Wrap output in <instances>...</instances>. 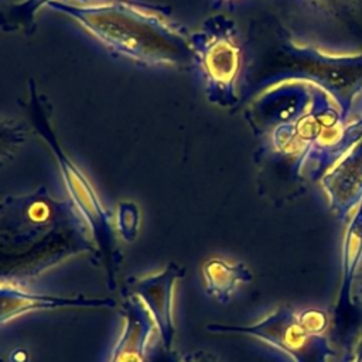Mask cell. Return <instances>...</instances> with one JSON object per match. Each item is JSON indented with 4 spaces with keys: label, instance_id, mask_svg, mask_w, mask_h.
Returning a JSON list of instances; mask_svg holds the SVG:
<instances>
[{
    "label": "cell",
    "instance_id": "1",
    "mask_svg": "<svg viewBox=\"0 0 362 362\" xmlns=\"http://www.w3.org/2000/svg\"><path fill=\"white\" fill-rule=\"evenodd\" d=\"M89 255L99 266L90 229L72 201L52 198L41 187L8 195L0 208V274L3 283L33 280L59 263Z\"/></svg>",
    "mask_w": 362,
    "mask_h": 362
},
{
    "label": "cell",
    "instance_id": "2",
    "mask_svg": "<svg viewBox=\"0 0 362 362\" xmlns=\"http://www.w3.org/2000/svg\"><path fill=\"white\" fill-rule=\"evenodd\" d=\"M51 8L76 20L113 52L147 65H189L195 49L191 37L160 8L129 0H54Z\"/></svg>",
    "mask_w": 362,
    "mask_h": 362
},
{
    "label": "cell",
    "instance_id": "3",
    "mask_svg": "<svg viewBox=\"0 0 362 362\" xmlns=\"http://www.w3.org/2000/svg\"><path fill=\"white\" fill-rule=\"evenodd\" d=\"M31 116L37 122V127L42 139H45L47 143L51 146L54 156L58 160V165L72 198V204L90 229L92 238L98 247L99 266H102L105 272L107 290L115 291L117 288V274L120 272L123 255L116 243V236L112 226V216L102 205L100 199L95 194L85 175L58 146L51 129L47 124L42 109L38 107V100L35 95H33L31 98Z\"/></svg>",
    "mask_w": 362,
    "mask_h": 362
},
{
    "label": "cell",
    "instance_id": "4",
    "mask_svg": "<svg viewBox=\"0 0 362 362\" xmlns=\"http://www.w3.org/2000/svg\"><path fill=\"white\" fill-rule=\"evenodd\" d=\"M211 334H240L255 337L287 354L294 362H325L329 349L322 337L310 335L298 321V315L280 305L266 318L250 325H229L212 322L206 325Z\"/></svg>",
    "mask_w": 362,
    "mask_h": 362
},
{
    "label": "cell",
    "instance_id": "5",
    "mask_svg": "<svg viewBox=\"0 0 362 362\" xmlns=\"http://www.w3.org/2000/svg\"><path fill=\"white\" fill-rule=\"evenodd\" d=\"M229 28L225 20L212 18L211 27L191 38L211 96L221 106H230L236 102L235 81L240 66V52Z\"/></svg>",
    "mask_w": 362,
    "mask_h": 362
},
{
    "label": "cell",
    "instance_id": "6",
    "mask_svg": "<svg viewBox=\"0 0 362 362\" xmlns=\"http://www.w3.org/2000/svg\"><path fill=\"white\" fill-rule=\"evenodd\" d=\"M184 276L185 267L175 262H170L157 274L126 277L122 287V296H134L143 303L156 324L164 351H173L175 337V324L173 318L174 287L177 280Z\"/></svg>",
    "mask_w": 362,
    "mask_h": 362
},
{
    "label": "cell",
    "instance_id": "7",
    "mask_svg": "<svg viewBox=\"0 0 362 362\" xmlns=\"http://www.w3.org/2000/svg\"><path fill=\"white\" fill-rule=\"evenodd\" d=\"M116 300L112 297L79 296H49L23 290L20 286L3 283L0 287V322H6L31 311L64 310V308H115Z\"/></svg>",
    "mask_w": 362,
    "mask_h": 362
},
{
    "label": "cell",
    "instance_id": "8",
    "mask_svg": "<svg viewBox=\"0 0 362 362\" xmlns=\"http://www.w3.org/2000/svg\"><path fill=\"white\" fill-rule=\"evenodd\" d=\"M120 313L124 324L109 362H146L147 344L156 328L151 315L134 296H123Z\"/></svg>",
    "mask_w": 362,
    "mask_h": 362
},
{
    "label": "cell",
    "instance_id": "9",
    "mask_svg": "<svg viewBox=\"0 0 362 362\" xmlns=\"http://www.w3.org/2000/svg\"><path fill=\"white\" fill-rule=\"evenodd\" d=\"M205 277V291L206 294L215 297L221 304H226L236 286L239 283H249L252 280L250 269L242 263H228L222 259H211L205 262L202 267Z\"/></svg>",
    "mask_w": 362,
    "mask_h": 362
},
{
    "label": "cell",
    "instance_id": "10",
    "mask_svg": "<svg viewBox=\"0 0 362 362\" xmlns=\"http://www.w3.org/2000/svg\"><path fill=\"white\" fill-rule=\"evenodd\" d=\"M362 260V208L349 225L342 250V290L341 300L346 298L356 269Z\"/></svg>",
    "mask_w": 362,
    "mask_h": 362
},
{
    "label": "cell",
    "instance_id": "11",
    "mask_svg": "<svg viewBox=\"0 0 362 362\" xmlns=\"http://www.w3.org/2000/svg\"><path fill=\"white\" fill-rule=\"evenodd\" d=\"M119 230L126 242H133L139 229V211L137 206L132 202H123L119 206L117 216Z\"/></svg>",
    "mask_w": 362,
    "mask_h": 362
},
{
    "label": "cell",
    "instance_id": "12",
    "mask_svg": "<svg viewBox=\"0 0 362 362\" xmlns=\"http://www.w3.org/2000/svg\"><path fill=\"white\" fill-rule=\"evenodd\" d=\"M298 321L310 335H317V337H321V334L325 331L328 324L327 314L317 308H308L303 311L298 315Z\"/></svg>",
    "mask_w": 362,
    "mask_h": 362
},
{
    "label": "cell",
    "instance_id": "13",
    "mask_svg": "<svg viewBox=\"0 0 362 362\" xmlns=\"http://www.w3.org/2000/svg\"><path fill=\"white\" fill-rule=\"evenodd\" d=\"M182 362H218L216 356L208 351H194L182 355Z\"/></svg>",
    "mask_w": 362,
    "mask_h": 362
},
{
    "label": "cell",
    "instance_id": "14",
    "mask_svg": "<svg viewBox=\"0 0 362 362\" xmlns=\"http://www.w3.org/2000/svg\"><path fill=\"white\" fill-rule=\"evenodd\" d=\"M314 1L315 4L321 6V7H328V8H332V7H338V6H342L346 3V0H311Z\"/></svg>",
    "mask_w": 362,
    "mask_h": 362
},
{
    "label": "cell",
    "instance_id": "15",
    "mask_svg": "<svg viewBox=\"0 0 362 362\" xmlns=\"http://www.w3.org/2000/svg\"><path fill=\"white\" fill-rule=\"evenodd\" d=\"M356 362H362V349L359 351V354H358V358H356Z\"/></svg>",
    "mask_w": 362,
    "mask_h": 362
}]
</instances>
